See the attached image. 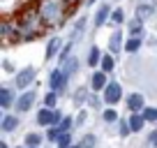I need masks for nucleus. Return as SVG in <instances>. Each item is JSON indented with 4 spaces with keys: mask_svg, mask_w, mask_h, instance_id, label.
<instances>
[{
    "mask_svg": "<svg viewBox=\"0 0 157 148\" xmlns=\"http://www.w3.org/2000/svg\"><path fill=\"white\" fill-rule=\"evenodd\" d=\"M37 12L46 28L60 25L69 12V2L67 0H37Z\"/></svg>",
    "mask_w": 157,
    "mask_h": 148,
    "instance_id": "f257e3e1",
    "label": "nucleus"
},
{
    "mask_svg": "<svg viewBox=\"0 0 157 148\" xmlns=\"http://www.w3.org/2000/svg\"><path fill=\"white\" fill-rule=\"evenodd\" d=\"M16 28H19L21 40H37L46 25H44V21H42V16H39L37 10H28V12L21 14L19 21H16Z\"/></svg>",
    "mask_w": 157,
    "mask_h": 148,
    "instance_id": "f03ea898",
    "label": "nucleus"
},
{
    "mask_svg": "<svg viewBox=\"0 0 157 148\" xmlns=\"http://www.w3.org/2000/svg\"><path fill=\"white\" fill-rule=\"evenodd\" d=\"M63 118H65V116L60 114L58 109L44 107V109H39V111H37V125H42V127H53V125H58Z\"/></svg>",
    "mask_w": 157,
    "mask_h": 148,
    "instance_id": "7ed1b4c3",
    "label": "nucleus"
},
{
    "mask_svg": "<svg viewBox=\"0 0 157 148\" xmlns=\"http://www.w3.org/2000/svg\"><path fill=\"white\" fill-rule=\"evenodd\" d=\"M35 79H37V69H35V67H23V69H19V72H16L14 86H16L19 90H28L30 86L35 84Z\"/></svg>",
    "mask_w": 157,
    "mask_h": 148,
    "instance_id": "20e7f679",
    "label": "nucleus"
},
{
    "mask_svg": "<svg viewBox=\"0 0 157 148\" xmlns=\"http://www.w3.org/2000/svg\"><path fill=\"white\" fill-rule=\"evenodd\" d=\"M102 99L106 107H116L120 99H123V88H120V84H116V81H109V86L102 90Z\"/></svg>",
    "mask_w": 157,
    "mask_h": 148,
    "instance_id": "39448f33",
    "label": "nucleus"
},
{
    "mask_svg": "<svg viewBox=\"0 0 157 148\" xmlns=\"http://www.w3.org/2000/svg\"><path fill=\"white\" fill-rule=\"evenodd\" d=\"M67 76H65V72H63V69H60V67H56L53 69V72H51L49 74V88L51 90H53V93H63V90H65V86H67Z\"/></svg>",
    "mask_w": 157,
    "mask_h": 148,
    "instance_id": "423d86ee",
    "label": "nucleus"
},
{
    "mask_svg": "<svg viewBox=\"0 0 157 148\" xmlns=\"http://www.w3.org/2000/svg\"><path fill=\"white\" fill-rule=\"evenodd\" d=\"M35 99H37V93H35V90H25V93H21L19 97H16L14 109L19 111V114L30 111V109H33V104H35Z\"/></svg>",
    "mask_w": 157,
    "mask_h": 148,
    "instance_id": "0eeeda50",
    "label": "nucleus"
},
{
    "mask_svg": "<svg viewBox=\"0 0 157 148\" xmlns=\"http://www.w3.org/2000/svg\"><path fill=\"white\" fill-rule=\"evenodd\" d=\"M106 86H109V74L102 72V69H95L90 74V88H93V93H102Z\"/></svg>",
    "mask_w": 157,
    "mask_h": 148,
    "instance_id": "6e6552de",
    "label": "nucleus"
},
{
    "mask_svg": "<svg viewBox=\"0 0 157 148\" xmlns=\"http://www.w3.org/2000/svg\"><path fill=\"white\" fill-rule=\"evenodd\" d=\"M146 109V99H143L141 93H129L127 95V111L129 114H141Z\"/></svg>",
    "mask_w": 157,
    "mask_h": 148,
    "instance_id": "1a4fd4ad",
    "label": "nucleus"
},
{
    "mask_svg": "<svg viewBox=\"0 0 157 148\" xmlns=\"http://www.w3.org/2000/svg\"><path fill=\"white\" fill-rule=\"evenodd\" d=\"M63 40L60 37H51L49 40V44H46V51H44V58L46 60H53L56 56H60V51H63Z\"/></svg>",
    "mask_w": 157,
    "mask_h": 148,
    "instance_id": "9d476101",
    "label": "nucleus"
},
{
    "mask_svg": "<svg viewBox=\"0 0 157 148\" xmlns=\"http://www.w3.org/2000/svg\"><path fill=\"white\" fill-rule=\"evenodd\" d=\"M152 16H155V2H141L136 7V19H141L143 23L148 19H152Z\"/></svg>",
    "mask_w": 157,
    "mask_h": 148,
    "instance_id": "9b49d317",
    "label": "nucleus"
},
{
    "mask_svg": "<svg viewBox=\"0 0 157 148\" xmlns=\"http://www.w3.org/2000/svg\"><path fill=\"white\" fill-rule=\"evenodd\" d=\"M123 49H125V44H123V33H120V30L111 33V37H109V51L116 56V53H120Z\"/></svg>",
    "mask_w": 157,
    "mask_h": 148,
    "instance_id": "f8f14e48",
    "label": "nucleus"
},
{
    "mask_svg": "<svg viewBox=\"0 0 157 148\" xmlns=\"http://www.w3.org/2000/svg\"><path fill=\"white\" fill-rule=\"evenodd\" d=\"M111 14H113L111 5H99L97 14H95V28H102V25L106 23L109 19H111Z\"/></svg>",
    "mask_w": 157,
    "mask_h": 148,
    "instance_id": "ddd939ff",
    "label": "nucleus"
},
{
    "mask_svg": "<svg viewBox=\"0 0 157 148\" xmlns=\"http://www.w3.org/2000/svg\"><path fill=\"white\" fill-rule=\"evenodd\" d=\"M14 104H16L14 93H12L7 86H2V88H0V107H2V109H10V107H14Z\"/></svg>",
    "mask_w": 157,
    "mask_h": 148,
    "instance_id": "4468645a",
    "label": "nucleus"
},
{
    "mask_svg": "<svg viewBox=\"0 0 157 148\" xmlns=\"http://www.w3.org/2000/svg\"><path fill=\"white\" fill-rule=\"evenodd\" d=\"M0 130H2V132H14V130H19V116H14V114H7V116H2Z\"/></svg>",
    "mask_w": 157,
    "mask_h": 148,
    "instance_id": "2eb2a0df",
    "label": "nucleus"
},
{
    "mask_svg": "<svg viewBox=\"0 0 157 148\" xmlns=\"http://www.w3.org/2000/svg\"><path fill=\"white\" fill-rule=\"evenodd\" d=\"M102 58H104L102 49H99L97 44H93L88 49V65H90V67H99V65H102Z\"/></svg>",
    "mask_w": 157,
    "mask_h": 148,
    "instance_id": "dca6fc26",
    "label": "nucleus"
},
{
    "mask_svg": "<svg viewBox=\"0 0 157 148\" xmlns=\"http://www.w3.org/2000/svg\"><path fill=\"white\" fill-rule=\"evenodd\" d=\"M60 69L65 72V76H67V79H69V76H74V74L78 72V58H76V56L67 58V60H65L63 65H60Z\"/></svg>",
    "mask_w": 157,
    "mask_h": 148,
    "instance_id": "f3484780",
    "label": "nucleus"
},
{
    "mask_svg": "<svg viewBox=\"0 0 157 148\" xmlns=\"http://www.w3.org/2000/svg\"><path fill=\"white\" fill-rule=\"evenodd\" d=\"M127 123H129V127H132V132H141L143 125H146V118H143L141 114H129Z\"/></svg>",
    "mask_w": 157,
    "mask_h": 148,
    "instance_id": "a211bd4d",
    "label": "nucleus"
},
{
    "mask_svg": "<svg viewBox=\"0 0 157 148\" xmlns=\"http://www.w3.org/2000/svg\"><path fill=\"white\" fill-rule=\"evenodd\" d=\"M141 33H143V21L134 16L129 21V37H141Z\"/></svg>",
    "mask_w": 157,
    "mask_h": 148,
    "instance_id": "6ab92c4d",
    "label": "nucleus"
},
{
    "mask_svg": "<svg viewBox=\"0 0 157 148\" xmlns=\"http://www.w3.org/2000/svg\"><path fill=\"white\" fill-rule=\"evenodd\" d=\"M102 118L106 120V123H120V116H118L116 107H106V109L102 111Z\"/></svg>",
    "mask_w": 157,
    "mask_h": 148,
    "instance_id": "aec40b11",
    "label": "nucleus"
},
{
    "mask_svg": "<svg viewBox=\"0 0 157 148\" xmlns=\"http://www.w3.org/2000/svg\"><path fill=\"white\" fill-rule=\"evenodd\" d=\"M39 146H42V134L37 132L25 134V148H39Z\"/></svg>",
    "mask_w": 157,
    "mask_h": 148,
    "instance_id": "412c9836",
    "label": "nucleus"
},
{
    "mask_svg": "<svg viewBox=\"0 0 157 148\" xmlns=\"http://www.w3.org/2000/svg\"><path fill=\"white\" fill-rule=\"evenodd\" d=\"M141 37H127V42H125V51H129V53H136L139 49H141Z\"/></svg>",
    "mask_w": 157,
    "mask_h": 148,
    "instance_id": "4be33fe9",
    "label": "nucleus"
},
{
    "mask_svg": "<svg viewBox=\"0 0 157 148\" xmlns=\"http://www.w3.org/2000/svg\"><path fill=\"white\" fill-rule=\"evenodd\" d=\"M113 67H116V58H113L111 53L104 56V58H102V65H99V69H102V72H106V74H111Z\"/></svg>",
    "mask_w": 157,
    "mask_h": 148,
    "instance_id": "5701e85b",
    "label": "nucleus"
},
{
    "mask_svg": "<svg viewBox=\"0 0 157 148\" xmlns=\"http://www.w3.org/2000/svg\"><path fill=\"white\" fill-rule=\"evenodd\" d=\"M72 99H74V104H83V102H88V99H90L88 88H78L76 93L72 95Z\"/></svg>",
    "mask_w": 157,
    "mask_h": 148,
    "instance_id": "b1692460",
    "label": "nucleus"
},
{
    "mask_svg": "<svg viewBox=\"0 0 157 148\" xmlns=\"http://www.w3.org/2000/svg\"><path fill=\"white\" fill-rule=\"evenodd\" d=\"M141 116L146 118V123H157V107H146Z\"/></svg>",
    "mask_w": 157,
    "mask_h": 148,
    "instance_id": "393cba45",
    "label": "nucleus"
},
{
    "mask_svg": "<svg viewBox=\"0 0 157 148\" xmlns=\"http://www.w3.org/2000/svg\"><path fill=\"white\" fill-rule=\"evenodd\" d=\"M83 28H86V19H78V21H76V25H74V28H72V35H69L72 40H69V42L78 40V35L83 33Z\"/></svg>",
    "mask_w": 157,
    "mask_h": 148,
    "instance_id": "a878e982",
    "label": "nucleus"
},
{
    "mask_svg": "<svg viewBox=\"0 0 157 148\" xmlns=\"http://www.w3.org/2000/svg\"><path fill=\"white\" fill-rule=\"evenodd\" d=\"M111 21H113L116 25H123V23H125V10H123V7H116V10H113Z\"/></svg>",
    "mask_w": 157,
    "mask_h": 148,
    "instance_id": "bb28decb",
    "label": "nucleus"
},
{
    "mask_svg": "<svg viewBox=\"0 0 157 148\" xmlns=\"http://www.w3.org/2000/svg\"><path fill=\"white\" fill-rule=\"evenodd\" d=\"M72 49H74V42H67V44L63 46V51H60V56H58L60 65H63V63H65L67 58H72Z\"/></svg>",
    "mask_w": 157,
    "mask_h": 148,
    "instance_id": "cd10ccee",
    "label": "nucleus"
},
{
    "mask_svg": "<svg viewBox=\"0 0 157 148\" xmlns=\"http://www.w3.org/2000/svg\"><path fill=\"white\" fill-rule=\"evenodd\" d=\"M74 143H72V134H60V139L56 141V148H72Z\"/></svg>",
    "mask_w": 157,
    "mask_h": 148,
    "instance_id": "c85d7f7f",
    "label": "nucleus"
},
{
    "mask_svg": "<svg viewBox=\"0 0 157 148\" xmlns=\"http://www.w3.org/2000/svg\"><path fill=\"white\" fill-rule=\"evenodd\" d=\"M58 97H60V95L53 93V90H51V93H46V95H44V107L56 109V104H58Z\"/></svg>",
    "mask_w": 157,
    "mask_h": 148,
    "instance_id": "c756f323",
    "label": "nucleus"
},
{
    "mask_svg": "<svg viewBox=\"0 0 157 148\" xmlns=\"http://www.w3.org/2000/svg\"><path fill=\"white\" fill-rule=\"evenodd\" d=\"M78 143H81L83 148H95L97 146V137H95V134H83V139H81Z\"/></svg>",
    "mask_w": 157,
    "mask_h": 148,
    "instance_id": "7c9ffc66",
    "label": "nucleus"
},
{
    "mask_svg": "<svg viewBox=\"0 0 157 148\" xmlns=\"http://www.w3.org/2000/svg\"><path fill=\"white\" fill-rule=\"evenodd\" d=\"M72 127H74V120H72V118H67V116H65V118H63V120L58 123V130H60L63 134L72 132Z\"/></svg>",
    "mask_w": 157,
    "mask_h": 148,
    "instance_id": "2f4dec72",
    "label": "nucleus"
},
{
    "mask_svg": "<svg viewBox=\"0 0 157 148\" xmlns=\"http://www.w3.org/2000/svg\"><path fill=\"white\" fill-rule=\"evenodd\" d=\"M60 134H63V132L58 130V125H53V127H49V130H46V139H49L51 143H56V141H58V139H60Z\"/></svg>",
    "mask_w": 157,
    "mask_h": 148,
    "instance_id": "473e14b6",
    "label": "nucleus"
},
{
    "mask_svg": "<svg viewBox=\"0 0 157 148\" xmlns=\"http://www.w3.org/2000/svg\"><path fill=\"white\" fill-rule=\"evenodd\" d=\"M129 132H132V127H129V123H127V120H123V118H120V123H118V134H120V137H129Z\"/></svg>",
    "mask_w": 157,
    "mask_h": 148,
    "instance_id": "72a5a7b5",
    "label": "nucleus"
},
{
    "mask_svg": "<svg viewBox=\"0 0 157 148\" xmlns=\"http://www.w3.org/2000/svg\"><path fill=\"white\" fill-rule=\"evenodd\" d=\"M102 102H104V99H102V97H95V93L90 95V99H88V104H90V107H95V109L102 107Z\"/></svg>",
    "mask_w": 157,
    "mask_h": 148,
    "instance_id": "f704fd0d",
    "label": "nucleus"
},
{
    "mask_svg": "<svg viewBox=\"0 0 157 148\" xmlns=\"http://www.w3.org/2000/svg\"><path fill=\"white\" fill-rule=\"evenodd\" d=\"M86 118H88V114H86V111H81V114H78V118L74 120V127H81V125L86 123Z\"/></svg>",
    "mask_w": 157,
    "mask_h": 148,
    "instance_id": "c9c22d12",
    "label": "nucleus"
},
{
    "mask_svg": "<svg viewBox=\"0 0 157 148\" xmlns=\"http://www.w3.org/2000/svg\"><path fill=\"white\" fill-rule=\"evenodd\" d=\"M150 143H152V146H157V132L150 134Z\"/></svg>",
    "mask_w": 157,
    "mask_h": 148,
    "instance_id": "e433bc0d",
    "label": "nucleus"
},
{
    "mask_svg": "<svg viewBox=\"0 0 157 148\" xmlns=\"http://www.w3.org/2000/svg\"><path fill=\"white\" fill-rule=\"evenodd\" d=\"M0 148H10V146H7V143H5V141H0Z\"/></svg>",
    "mask_w": 157,
    "mask_h": 148,
    "instance_id": "4c0bfd02",
    "label": "nucleus"
},
{
    "mask_svg": "<svg viewBox=\"0 0 157 148\" xmlns=\"http://www.w3.org/2000/svg\"><path fill=\"white\" fill-rule=\"evenodd\" d=\"M67 2H69V5H76V2H78V0H67Z\"/></svg>",
    "mask_w": 157,
    "mask_h": 148,
    "instance_id": "58836bf2",
    "label": "nucleus"
},
{
    "mask_svg": "<svg viewBox=\"0 0 157 148\" xmlns=\"http://www.w3.org/2000/svg\"><path fill=\"white\" fill-rule=\"evenodd\" d=\"M72 148H83V146H81V143H74V146Z\"/></svg>",
    "mask_w": 157,
    "mask_h": 148,
    "instance_id": "ea45409f",
    "label": "nucleus"
},
{
    "mask_svg": "<svg viewBox=\"0 0 157 148\" xmlns=\"http://www.w3.org/2000/svg\"><path fill=\"white\" fill-rule=\"evenodd\" d=\"M93 2H95V0H86V5H93Z\"/></svg>",
    "mask_w": 157,
    "mask_h": 148,
    "instance_id": "a19ab883",
    "label": "nucleus"
}]
</instances>
